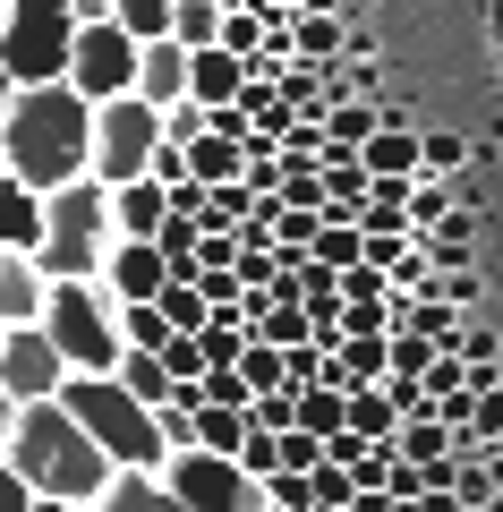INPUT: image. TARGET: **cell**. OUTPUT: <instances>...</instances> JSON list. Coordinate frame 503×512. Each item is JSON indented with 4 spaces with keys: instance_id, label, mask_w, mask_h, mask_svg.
Returning <instances> with one entry per match:
<instances>
[{
    "instance_id": "6da1fadb",
    "label": "cell",
    "mask_w": 503,
    "mask_h": 512,
    "mask_svg": "<svg viewBox=\"0 0 503 512\" xmlns=\"http://www.w3.org/2000/svg\"><path fill=\"white\" fill-rule=\"evenodd\" d=\"M94 163V111L69 86H35L0 120V180H18L26 197H60Z\"/></svg>"
},
{
    "instance_id": "7a4b0ae2",
    "label": "cell",
    "mask_w": 503,
    "mask_h": 512,
    "mask_svg": "<svg viewBox=\"0 0 503 512\" xmlns=\"http://www.w3.org/2000/svg\"><path fill=\"white\" fill-rule=\"evenodd\" d=\"M0 461L26 478L35 504H103V487H111V461L86 444V427H77L60 402L18 410V419H9V444H0Z\"/></svg>"
},
{
    "instance_id": "3957f363",
    "label": "cell",
    "mask_w": 503,
    "mask_h": 512,
    "mask_svg": "<svg viewBox=\"0 0 503 512\" xmlns=\"http://www.w3.org/2000/svg\"><path fill=\"white\" fill-rule=\"evenodd\" d=\"M60 410L86 427V444L111 461V470H154V478L171 470V444H162L154 410L128 402L120 376H69V384H60Z\"/></svg>"
},
{
    "instance_id": "277c9868",
    "label": "cell",
    "mask_w": 503,
    "mask_h": 512,
    "mask_svg": "<svg viewBox=\"0 0 503 512\" xmlns=\"http://www.w3.org/2000/svg\"><path fill=\"white\" fill-rule=\"evenodd\" d=\"M69 43H77V0H9L0 9V77L18 94L69 86Z\"/></svg>"
},
{
    "instance_id": "5b68a950",
    "label": "cell",
    "mask_w": 503,
    "mask_h": 512,
    "mask_svg": "<svg viewBox=\"0 0 503 512\" xmlns=\"http://www.w3.org/2000/svg\"><path fill=\"white\" fill-rule=\"evenodd\" d=\"M43 342L69 359V376H120L128 342H120V299L103 282H77V291H52L43 308Z\"/></svg>"
},
{
    "instance_id": "8992f818",
    "label": "cell",
    "mask_w": 503,
    "mask_h": 512,
    "mask_svg": "<svg viewBox=\"0 0 503 512\" xmlns=\"http://www.w3.org/2000/svg\"><path fill=\"white\" fill-rule=\"evenodd\" d=\"M69 94H77L86 111H103V103H120V94H137V43L120 35V18H111V0H77Z\"/></svg>"
},
{
    "instance_id": "52a82bcc",
    "label": "cell",
    "mask_w": 503,
    "mask_h": 512,
    "mask_svg": "<svg viewBox=\"0 0 503 512\" xmlns=\"http://www.w3.org/2000/svg\"><path fill=\"white\" fill-rule=\"evenodd\" d=\"M154 154H162V111H145L137 94L94 111V163H86L94 188H137L154 171Z\"/></svg>"
},
{
    "instance_id": "ba28073f",
    "label": "cell",
    "mask_w": 503,
    "mask_h": 512,
    "mask_svg": "<svg viewBox=\"0 0 503 512\" xmlns=\"http://www.w3.org/2000/svg\"><path fill=\"white\" fill-rule=\"evenodd\" d=\"M162 487L180 495L188 512H265V487H256L239 461H222V453H171Z\"/></svg>"
},
{
    "instance_id": "9c48e42d",
    "label": "cell",
    "mask_w": 503,
    "mask_h": 512,
    "mask_svg": "<svg viewBox=\"0 0 503 512\" xmlns=\"http://www.w3.org/2000/svg\"><path fill=\"white\" fill-rule=\"evenodd\" d=\"M60 384H69V359L43 342V325H26V333H9V342H0V393H9V410L60 402Z\"/></svg>"
},
{
    "instance_id": "30bf717a",
    "label": "cell",
    "mask_w": 503,
    "mask_h": 512,
    "mask_svg": "<svg viewBox=\"0 0 503 512\" xmlns=\"http://www.w3.org/2000/svg\"><path fill=\"white\" fill-rule=\"evenodd\" d=\"M162 282H171V265H162L154 239H111L103 248V291L120 299V308H154Z\"/></svg>"
},
{
    "instance_id": "8fae6325",
    "label": "cell",
    "mask_w": 503,
    "mask_h": 512,
    "mask_svg": "<svg viewBox=\"0 0 503 512\" xmlns=\"http://www.w3.org/2000/svg\"><path fill=\"white\" fill-rule=\"evenodd\" d=\"M43 239H86V248H111V188L77 180L60 197H43Z\"/></svg>"
},
{
    "instance_id": "7c38bea8",
    "label": "cell",
    "mask_w": 503,
    "mask_h": 512,
    "mask_svg": "<svg viewBox=\"0 0 503 512\" xmlns=\"http://www.w3.org/2000/svg\"><path fill=\"white\" fill-rule=\"evenodd\" d=\"M43 308H52V282L35 274V256H0V333L43 325Z\"/></svg>"
},
{
    "instance_id": "4fadbf2b",
    "label": "cell",
    "mask_w": 503,
    "mask_h": 512,
    "mask_svg": "<svg viewBox=\"0 0 503 512\" xmlns=\"http://www.w3.org/2000/svg\"><path fill=\"white\" fill-rule=\"evenodd\" d=\"M359 163H367V180H418V128L393 103H384V128L359 146Z\"/></svg>"
},
{
    "instance_id": "5bb4252c",
    "label": "cell",
    "mask_w": 503,
    "mask_h": 512,
    "mask_svg": "<svg viewBox=\"0 0 503 512\" xmlns=\"http://www.w3.org/2000/svg\"><path fill=\"white\" fill-rule=\"evenodd\" d=\"M137 103L145 111L188 103V52H180V43H145V52H137Z\"/></svg>"
},
{
    "instance_id": "9a60e30c",
    "label": "cell",
    "mask_w": 503,
    "mask_h": 512,
    "mask_svg": "<svg viewBox=\"0 0 503 512\" xmlns=\"http://www.w3.org/2000/svg\"><path fill=\"white\" fill-rule=\"evenodd\" d=\"M239 94H248V60H231V52H197L188 60V103L197 111H231Z\"/></svg>"
},
{
    "instance_id": "2e32d148",
    "label": "cell",
    "mask_w": 503,
    "mask_h": 512,
    "mask_svg": "<svg viewBox=\"0 0 503 512\" xmlns=\"http://www.w3.org/2000/svg\"><path fill=\"white\" fill-rule=\"evenodd\" d=\"M162 222H171V197H162L154 180H137V188H111V239H154Z\"/></svg>"
},
{
    "instance_id": "e0dca14e",
    "label": "cell",
    "mask_w": 503,
    "mask_h": 512,
    "mask_svg": "<svg viewBox=\"0 0 503 512\" xmlns=\"http://www.w3.org/2000/svg\"><path fill=\"white\" fill-rule=\"evenodd\" d=\"M35 248H43V197L0 180V256H35Z\"/></svg>"
},
{
    "instance_id": "ac0fdd59",
    "label": "cell",
    "mask_w": 503,
    "mask_h": 512,
    "mask_svg": "<svg viewBox=\"0 0 503 512\" xmlns=\"http://www.w3.org/2000/svg\"><path fill=\"white\" fill-rule=\"evenodd\" d=\"M103 512H188L180 495L162 487L154 470H111V487H103Z\"/></svg>"
},
{
    "instance_id": "d6986e66",
    "label": "cell",
    "mask_w": 503,
    "mask_h": 512,
    "mask_svg": "<svg viewBox=\"0 0 503 512\" xmlns=\"http://www.w3.org/2000/svg\"><path fill=\"white\" fill-rule=\"evenodd\" d=\"M171 43H180L188 60L214 52L222 43V0H171Z\"/></svg>"
},
{
    "instance_id": "ffe728a7",
    "label": "cell",
    "mask_w": 503,
    "mask_h": 512,
    "mask_svg": "<svg viewBox=\"0 0 503 512\" xmlns=\"http://www.w3.org/2000/svg\"><path fill=\"white\" fill-rule=\"evenodd\" d=\"M376 128H384V103H333L324 111V154H359Z\"/></svg>"
},
{
    "instance_id": "44dd1931",
    "label": "cell",
    "mask_w": 503,
    "mask_h": 512,
    "mask_svg": "<svg viewBox=\"0 0 503 512\" xmlns=\"http://www.w3.org/2000/svg\"><path fill=\"white\" fill-rule=\"evenodd\" d=\"M342 427H350L359 444H393V436H401L393 402H384V384H367V393H350V402H342Z\"/></svg>"
},
{
    "instance_id": "7402d4cb",
    "label": "cell",
    "mask_w": 503,
    "mask_h": 512,
    "mask_svg": "<svg viewBox=\"0 0 503 512\" xmlns=\"http://www.w3.org/2000/svg\"><path fill=\"white\" fill-rule=\"evenodd\" d=\"M307 256H316L324 274H359V222H350V214H324V222H316V248H307Z\"/></svg>"
},
{
    "instance_id": "603a6c76",
    "label": "cell",
    "mask_w": 503,
    "mask_h": 512,
    "mask_svg": "<svg viewBox=\"0 0 503 512\" xmlns=\"http://www.w3.org/2000/svg\"><path fill=\"white\" fill-rule=\"evenodd\" d=\"M120 393H128V402H145V410H162L171 393H180V384H171V367H162V359L128 350V359H120Z\"/></svg>"
},
{
    "instance_id": "cb8c5ba5",
    "label": "cell",
    "mask_w": 503,
    "mask_h": 512,
    "mask_svg": "<svg viewBox=\"0 0 503 512\" xmlns=\"http://www.w3.org/2000/svg\"><path fill=\"white\" fill-rule=\"evenodd\" d=\"M197 359H205V376L239 367V359H248V325H239V316H205V333H197Z\"/></svg>"
},
{
    "instance_id": "d4e9b609",
    "label": "cell",
    "mask_w": 503,
    "mask_h": 512,
    "mask_svg": "<svg viewBox=\"0 0 503 512\" xmlns=\"http://www.w3.org/2000/svg\"><path fill=\"white\" fill-rule=\"evenodd\" d=\"M111 18H120V35L137 43H171V0H111Z\"/></svg>"
},
{
    "instance_id": "484cf974",
    "label": "cell",
    "mask_w": 503,
    "mask_h": 512,
    "mask_svg": "<svg viewBox=\"0 0 503 512\" xmlns=\"http://www.w3.org/2000/svg\"><path fill=\"white\" fill-rule=\"evenodd\" d=\"M290 52H307V69H324V60L342 52V18H333V9H299V26H290Z\"/></svg>"
},
{
    "instance_id": "4316f807",
    "label": "cell",
    "mask_w": 503,
    "mask_h": 512,
    "mask_svg": "<svg viewBox=\"0 0 503 512\" xmlns=\"http://www.w3.org/2000/svg\"><path fill=\"white\" fill-rule=\"evenodd\" d=\"M214 52H231V60H265V9H231V0H222V43Z\"/></svg>"
},
{
    "instance_id": "83f0119b",
    "label": "cell",
    "mask_w": 503,
    "mask_h": 512,
    "mask_svg": "<svg viewBox=\"0 0 503 512\" xmlns=\"http://www.w3.org/2000/svg\"><path fill=\"white\" fill-rule=\"evenodd\" d=\"M239 444H248V410H197V453L239 461Z\"/></svg>"
},
{
    "instance_id": "f1b7e54d",
    "label": "cell",
    "mask_w": 503,
    "mask_h": 512,
    "mask_svg": "<svg viewBox=\"0 0 503 512\" xmlns=\"http://www.w3.org/2000/svg\"><path fill=\"white\" fill-rule=\"evenodd\" d=\"M342 402H350V393H333V384H316V393H299V436L333 444V436H342Z\"/></svg>"
},
{
    "instance_id": "f546056e",
    "label": "cell",
    "mask_w": 503,
    "mask_h": 512,
    "mask_svg": "<svg viewBox=\"0 0 503 512\" xmlns=\"http://www.w3.org/2000/svg\"><path fill=\"white\" fill-rule=\"evenodd\" d=\"M154 308H162V325H171V333H188V342L205 333V291H197V282H162V299H154Z\"/></svg>"
},
{
    "instance_id": "4dcf8cb0",
    "label": "cell",
    "mask_w": 503,
    "mask_h": 512,
    "mask_svg": "<svg viewBox=\"0 0 503 512\" xmlns=\"http://www.w3.org/2000/svg\"><path fill=\"white\" fill-rule=\"evenodd\" d=\"M461 163H469V146L461 137H444V128H435V137H418V180H461Z\"/></svg>"
},
{
    "instance_id": "1f68e13d",
    "label": "cell",
    "mask_w": 503,
    "mask_h": 512,
    "mask_svg": "<svg viewBox=\"0 0 503 512\" xmlns=\"http://www.w3.org/2000/svg\"><path fill=\"white\" fill-rule=\"evenodd\" d=\"M120 342H128V350H145V359H154V350L171 342V325H162V308H120Z\"/></svg>"
},
{
    "instance_id": "d6a6232c",
    "label": "cell",
    "mask_w": 503,
    "mask_h": 512,
    "mask_svg": "<svg viewBox=\"0 0 503 512\" xmlns=\"http://www.w3.org/2000/svg\"><path fill=\"white\" fill-rule=\"evenodd\" d=\"M162 146L197 154V146H205V111H197V103H171V111H162Z\"/></svg>"
},
{
    "instance_id": "836d02e7",
    "label": "cell",
    "mask_w": 503,
    "mask_h": 512,
    "mask_svg": "<svg viewBox=\"0 0 503 512\" xmlns=\"http://www.w3.org/2000/svg\"><path fill=\"white\" fill-rule=\"evenodd\" d=\"M324 384V350H282V393L299 402V393H316Z\"/></svg>"
},
{
    "instance_id": "e575fe53",
    "label": "cell",
    "mask_w": 503,
    "mask_h": 512,
    "mask_svg": "<svg viewBox=\"0 0 503 512\" xmlns=\"http://www.w3.org/2000/svg\"><path fill=\"white\" fill-rule=\"evenodd\" d=\"M0 512H35V495H26V478L0 461Z\"/></svg>"
},
{
    "instance_id": "d590c367",
    "label": "cell",
    "mask_w": 503,
    "mask_h": 512,
    "mask_svg": "<svg viewBox=\"0 0 503 512\" xmlns=\"http://www.w3.org/2000/svg\"><path fill=\"white\" fill-rule=\"evenodd\" d=\"M35 512H103V504H35Z\"/></svg>"
},
{
    "instance_id": "8d00e7d4",
    "label": "cell",
    "mask_w": 503,
    "mask_h": 512,
    "mask_svg": "<svg viewBox=\"0 0 503 512\" xmlns=\"http://www.w3.org/2000/svg\"><path fill=\"white\" fill-rule=\"evenodd\" d=\"M9 103H18V86H9V77H0V120H9Z\"/></svg>"
},
{
    "instance_id": "74e56055",
    "label": "cell",
    "mask_w": 503,
    "mask_h": 512,
    "mask_svg": "<svg viewBox=\"0 0 503 512\" xmlns=\"http://www.w3.org/2000/svg\"><path fill=\"white\" fill-rule=\"evenodd\" d=\"M9 419H18V410H9V393H0V444H9Z\"/></svg>"
},
{
    "instance_id": "f35d334b",
    "label": "cell",
    "mask_w": 503,
    "mask_h": 512,
    "mask_svg": "<svg viewBox=\"0 0 503 512\" xmlns=\"http://www.w3.org/2000/svg\"><path fill=\"white\" fill-rule=\"evenodd\" d=\"M461 512H495V504H461Z\"/></svg>"
},
{
    "instance_id": "ab89813d",
    "label": "cell",
    "mask_w": 503,
    "mask_h": 512,
    "mask_svg": "<svg viewBox=\"0 0 503 512\" xmlns=\"http://www.w3.org/2000/svg\"><path fill=\"white\" fill-rule=\"evenodd\" d=\"M0 342H9V333H0Z\"/></svg>"
},
{
    "instance_id": "60d3db41",
    "label": "cell",
    "mask_w": 503,
    "mask_h": 512,
    "mask_svg": "<svg viewBox=\"0 0 503 512\" xmlns=\"http://www.w3.org/2000/svg\"><path fill=\"white\" fill-rule=\"evenodd\" d=\"M0 9H9V0H0Z\"/></svg>"
}]
</instances>
